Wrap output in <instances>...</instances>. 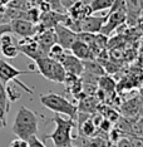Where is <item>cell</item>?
Masks as SVG:
<instances>
[{
	"label": "cell",
	"instance_id": "obj_1",
	"mask_svg": "<svg viewBox=\"0 0 143 147\" xmlns=\"http://www.w3.org/2000/svg\"><path fill=\"white\" fill-rule=\"evenodd\" d=\"M11 131L18 138L28 140L30 136L36 135L38 132V118L32 109L21 106L15 116L14 123H13Z\"/></svg>",
	"mask_w": 143,
	"mask_h": 147
},
{
	"label": "cell",
	"instance_id": "obj_2",
	"mask_svg": "<svg viewBox=\"0 0 143 147\" xmlns=\"http://www.w3.org/2000/svg\"><path fill=\"white\" fill-rule=\"evenodd\" d=\"M52 122L55 123V129L52 133L43 137V141L46 140H52L55 147H68L72 145V132L74 128H77V123L72 118H63L60 115H56L50 119Z\"/></svg>",
	"mask_w": 143,
	"mask_h": 147
},
{
	"label": "cell",
	"instance_id": "obj_3",
	"mask_svg": "<svg viewBox=\"0 0 143 147\" xmlns=\"http://www.w3.org/2000/svg\"><path fill=\"white\" fill-rule=\"evenodd\" d=\"M40 102L45 108L50 109L56 115H65L72 119H77L78 109L77 105L72 103L69 99L60 94H55V93H48V94L40 96Z\"/></svg>",
	"mask_w": 143,
	"mask_h": 147
},
{
	"label": "cell",
	"instance_id": "obj_4",
	"mask_svg": "<svg viewBox=\"0 0 143 147\" xmlns=\"http://www.w3.org/2000/svg\"><path fill=\"white\" fill-rule=\"evenodd\" d=\"M126 22H127V13H126L124 0H114L112 6L109 8L105 23L103 24L99 33L108 36Z\"/></svg>",
	"mask_w": 143,
	"mask_h": 147
},
{
	"label": "cell",
	"instance_id": "obj_5",
	"mask_svg": "<svg viewBox=\"0 0 143 147\" xmlns=\"http://www.w3.org/2000/svg\"><path fill=\"white\" fill-rule=\"evenodd\" d=\"M34 63L38 68V73H40L45 79L55 83H63L66 72L58 61L50 57H43L35 59Z\"/></svg>",
	"mask_w": 143,
	"mask_h": 147
},
{
	"label": "cell",
	"instance_id": "obj_6",
	"mask_svg": "<svg viewBox=\"0 0 143 147\" xmlns=\"http://www.w3.org/2000/svg\"><path fill=\"white\" fill-rule=\"evenodd\" d=\"M29 73H33V72L32 71H19V69H16L15 67L9 64L8 62L0 59V82H1L4 86L6 84V83H9V82H13V83H15L16 86L20 87L21 89H24L25 92H28L29 94H33L34 91L18 79L19 76L29 74Z\"/></svg>",
	"mask_w": 143,
	"mask_h": 147
},
{
	"label": "cell",
	"instance_id": "obj_7",
	"mask_svg": "<svg viewBox=\"0 0 143 147\" xmlns=\"http://www.w3.org/2000/svg\"><path fill=\"white\" fill-rule=\"evenodd\" d=\"M18 49L23 54L29 57L30 59L35 61L38 58H43V57H48V53L42 49L39 43L35 40L34 36H29V38H23L21 40L18 42Z\"/></svg>",
	"mask_w": 143,
	"mask_h": 147
},
{
	"label": "cell",
	"instance_id": "obj_8",
	"mask_svg": "<svg viewBox=\"0 0 143 147\" xmlns=\"http://www.w3.org/2000/svg\"><path fill=\"white\" fill-rule=\"evenodd\" d=\"M11 33L21 36V38H29V36H34L38 33V24L33 23L26 19H14L10 23Z\"/></svg>",
	"mask_w": 143,
	"mask_h": 147
},
{
	"label": "cell",
	"instance_id": "obj_9",
	"mask_svg": "<svg viewBox=\"0 0 143 147\" xmlns=\"http://www.w3.org/2000/svg\"><path fill=\"white\" fill-rule=\"evenodd\" d=\"M54 32L56 36V43L62 45L65 51H69L72 44L77 40V33L63 24H56L54 26Z\"/></svg>",
	"mask_w": 143,
	"mask_h": 147
},
{
	"label": "cell",
	"instance_id": "obj_10",
	"mask_svg": "<svg viewBox=\"0 0 143 147\" xmlns=\"http://www.w3.org/2000/svg\"><path fill=\"white\" fill-rule=\"evenodd\" d=\"M59 63L63 65V68L65 69L66 73H70L77 77H81V74L84 71L83 68V62L81 59H78L77 57H74L69 51H66L64 53V55L60 58Z\"/></svg>",
	"mask_w": 143,
	"mask_h": 147
},
{
	"label": "cell",
	"instance_id": "obj_11",
	"mask_svg": "<svg viewBox=\"0 0 143 147\" xmlns=\"http://www.w3.org/2000/svg\"><path fill=\"white\" fill-rule=\"evenodd\" d=\"M107 15L105 16H94V15H88L79 20V30L81 32H88L97 34L101 32L103 24L105 23Z\"/></svg>",
	"mask_w": 143,
	"mask_h": 147
},
{
	"label": "cell",
	"instance_id": "obj_12",
	"mask_svg": "<svg viewBox=\"0 0 143 147\" xmlns=\"http://www.w3.org/2000/svg\"><path fill=\"white\" fill-rule=\"evenodd\" d=\"M0 52L3 53V55L5 58H9V59L18 57L19 54L18 43H15L13 36L10 35V33H5V34L0 36Z\"/></svg>",
	"mask_w": 143,
	"mask_h": 147
},
{
	"label": "cell",
	"instance_id": "obj_13",
	"mask_svg": "<svg viewBox=\"0 0 143 147\" xmlns=\"http://www.w3.org/2000/svg\"><path fill=\"white\" fill-rule=\"evenodd\" d=\"M34 38H35V40L39 43V45L42 47L43 51L46 52V53L49 52L50 47L56 43V36H55L54 28L44 29V30L39 32L38 34H35Z\"/></svg>",
	"mask_w": 143,
	"mask_h": 147
},
{
	"label": "cell",
	"instance_id": "obj_14",
	"mask_svg": "<svg viewBox=\"0 0 143 147\" xmlns=\"http://www.w3.org/2000/svg\"><path fill=\"white\" fill-rule=\"evenodd\" d=\"M66 11H68V15L72 19H74V20H81V19L85 18V16L93 14L89 4H84L81 0L73 1V4L69 6Z\"/></svg>",
	"mask_w": 143,
	"mask_h": 147
},
{
	"label": "cell",
	"instance_id": "obj_15",
	"mask_svg": "<svg viewBox=\"0 0 143 147\" xmlns=\"http://www.w3.org/2000/svg\"><path fill=\"white\" fill-rule=\"evenodd\" d=\"M121 113L123 117L129 119H137L139 117L138 111V97L132 98L129 101H126L121 105Z\"/></svg>",
	"mask_w": 143,
	"mask_h": 147
},
{
	"label": "cell",
	"instance_id": "obj_16",
	"mask_svg": "<svg viewBox=\"0 0 143 147\" xmlns=\"http://www.w3.org/2000/svg\"><path fill=\"white\" fill-rule=\"evenodd\" d=\"M69 52H70L74 57H77L78 59H81V61H84V59H92L91 48H89V45L81 42V40H78V39L72 44Z\"/></svg>",
	"mask_w": 143,
	"mask_h": 147
},
{
	"label": "cell",
	"instance_id": "obj_17",
	"mask_svg": "<svg viewBox=\"0 0 143 147\" xmlns=\"http://www.w3.org/2000/svg\"><path fill=\"white\" fill-rule=\"evenodd\" d=\"M78 102H79L78 106H77L78 112H83V113H88V115H92L93 112L97 111L98 99L95 98V97L83 96Z\"/></svg>",
	"mask_w": 143,
	"mask_h": 147
},
{
	"label": "cell",
	"instance_id": "obj_18",
	"mask_svg": "<svg viewBox=\"0 0 143 147\" xmlns=\"http://www.w3.org/2000/svg\"><path fill=\"white\" fill-rule=\"evenodd\" d=\"M126 13H127V20H136L142 11L141 0H124Z\"/></svg>",
	"mask_w": 143,
	"mask_h": 147
},
{
	"label": "cell",
	"instance_id": "obj_19",
	"mask_svg": "<svg viewBox=\"0 0 143 147\" xmlns=\"http://www.w3.org/2000/svg\"><path fill=\"white\" fill-rule=\"evenodd\" d=\"M82 62H83V68H84L85 72L91 73V74H94L97 77L105 74V71H104V68H103V65L97 59H84V61H82Z\"/></svg>",
	"mask_w": 143,
	"mask_h": 147
},
{
	"label": "cell",
	"instance_id": "obj_20",
	"mask_svg": "<svg viewBox=\"0 0 143 147\" xmlns=\"http://www.w3.org/2000/svg\"><path fill=\"white\" fill-rule=\"evenodd\" d=\"M77 131L82 137H91L97 133V127L94 126L91 117H88L87 119H84L82 123H79L77 126Z\"/></svg>",
	"mask_w": 143,
	"mask_h": 147
},
{
	"label": "cell",
	"instance_id": "obj_21",
	"mask_svg": "<svg viewBox=\"0 0 143 147\" xmlns=\"http://www.w3.org/2000/svg\"><path fill=\"white\" fill-rule=\"evenodd\" d=\"M82 147H105L107 138L101 135H94L91 137H82Z\"/></svg>",
	"mask_w": 143,
	"mask_h": 147
},
{
	"label": "cell",
	"instance_id": "obj_22",
	"mask_svg": "<svg viewBox=\"0 0 143 147\" xmlns=\"http://www.w3.org/2000/svg\"><path fill=\"white\" fill-rule=\"evenodd\" d=\"M98 88L103 91L107 94V93H113L115 89V82L114 79L111 78L107 74H103L98 78Z\"/></svg>",
	"mask_w": 143,
	"mask_h": 147
},
{
	"label": "cell",
	"instance_id": "obj_23",
	"mask_svg": "<svg viewBox=\"0 0 143 147\" xmlns=\"http://www.w3.org/2000/svg\"><path fill=\"white\" fill-rule=\"evenodd\" d=\"M114 0H92L89 6H91L92 13H98L103 10H109Z\"/></svg>",
	"mask_w": 143,
	"mask_h": 147
},
{
	"label": "cell",
	"instance_id": "obj_24",
	"mask_svg": "<svg viewBox=\"0 0 143 147\" xmlns=\"http://www.w3.org/2000/svg\"><path fill=\"white\" fill-rule=\"evenodd\" d=\"M5 91H6V97H8V99H9V102L10 103L11 102H16L21 97L20 92L15 88V83L14 84H9V83H6L5 84Z\"/></svg>",
	"mask_w": 143,
	"mask_h": 147
},
{
	"label": "cell",
	"instance_id": "obj_25",
	"mask_svg": "<svg viewBox=\"0 0 143 147\" xmlns=\"http://www.w3.org/2000/svg\"><path fill=\"white\" fill-rule=\"evenodd\" d=\"M66 51L64 48H63L62 45H59L58 43H55V44H53L50 47V49H49V52H48V57H50V58L53 59H55V61H60V58L63 55H64V53Z\"/></svg>",
	"mask_w": 143,
	"mask_h": 147
},
{
	"label": "cell",
	"instance_id": "obj_26",
	"mask_svg": "<svg viewBox=\"0 0 143 147\" xmlns=\"http://www.w3.org/2000/svg\"><path fill=\"white\" fill-rule=\"evenodd\" d=\"M94 36H95V34H93V33H88V32H79V33H77V39L78 40L85 43V44H88V45H91L92 43L94 42Z\"/></svg>",
	"mask_w": 143,
	"mask_h": 147
},
{
	"label": "cell",
	"instance_id": "obj_27",
	"mask_svg": "<svg viewBox=\"0 0 143 147\" xmlns=\"http://www.w3.org/2000/svg\"><path fill=\"white\" fill-rule=\"evenodd\" d=\"M26 142H28V146L29 147H46L44 145V142L42 141V140H39L36 135H33L30 136L28 140H26Z\"/></svg>",
	"mask_w": 143,
	"mask_h": 147
},
{
	"label": "cell",
	"instance_id": "obj_28",
	"mask_svg": "<svg viewBox=\"0 0 143 147\" xmlns=\"http://www.w3.org/2000/svg\"><path fill=\"white\" fill-rule=\"evenodd\" d=\"M0 103H3L4 106H6L10 109V102H9L8 97H6V91H5V86L0 82Z\"/></svg>",
	"mask_w": 143,
	"mask_h": 147
},
{
	"label": "cell",
	"instance_id": "obj_29",
	"mask_svg": "<svg viewBox=\"0 0 143 147\" xmlns=\"http://www.w3.org/2000/svg\"><path fill=\"white\" fill-rule=\"evenodd\" d=\"M115 145H117V147H133L129 136H123V137H121Z\"/></svg>",
	"mask_w": 143,
	"mask_h": 147
},
{
	"label": "cell",
	"instance_id": "obj_30",
	"mask_svg": "<svg viewBox=\"0 0 143 147\" xmlns=\"http://www.w3.org/2000/svg\"><path fill=\"white\" fill-rule=\"evenodd\" d=\"M133 147H143V137L141 136H129Z\"/></svg>",
	"mask_w": 143,
	"mask_h": 147
},
{
	"label": "cell",
	"instance_id": "obj_31",
	"mask_svg": "<svg viewBox=\"0 0 143 147\" xmlns=\"http://www.w3.org/2000/svg\"><path fill=\"white\" fill-rule=\"evenodd\" d=\"M109 58L114 59V61L122 59V58H123V52H122L119 48H113L112 52H111V54H109Z\"/></svg>",
	"mask_w": 143,
	"mask_h": 147
},
{
	"label": "cell",
	"instance_id": "obj_32",
	"mask_svg": "<svg viewBox=\"0 0 143 147\" xmlns=\"http://www.w3.org/2000/svg\"><path fill=\"white\" fill-rule=\"evenodd\" d=\"M9 147H29V146H28V142H26L25 140L16 138V140H14V141L10 142Z\"/></svg>",
	"mask_w": 143,
	"mask_h": 147
},
{
	"label": "cell",
	"instance_id": "obj_33",
	"mask_svg": "<svg viewBox=\"0 0 143 147\" xmlns=\"http://www.w3.org/2000/svg\"><path fill=\"white\" fill-rule=\"evenodd\" d=\"M8 112H9L8 107L4 106L3 103H0V119L5 123H6V115H8Z\"/></svg>",
	"mask_w": 143,
	"mask_h": 147
},
{
	"label": "cell",
	"instance_id": "obj_34",
	"mask_svg": "<svg viewBox=\"0 0 143 147\" xmlns=\"http://www.w3.org/2000/svg\"><path fill=\"white\" fill-rule=\"evenodd\" d=\"M13 0H0V6H6Z\"/></svg>",
	"mask_w": 143,
	"mask_h": 147
},
{
	"label": "cell",
	"instance_id": "obj_35",
	"mask_svg": "<svg viewBox=\"0 0 143 147\" xmlns=\"http://www.w3.org/2000/svg\"><path fill=\"white\" fill-rule=\"evenodd\" d=\"M5 126H6V123H5V122H3L1 119H0V128H4Z\"/></svg>",
	"mask_w": 143,
	"mask_h": 147
}]
</instances>
